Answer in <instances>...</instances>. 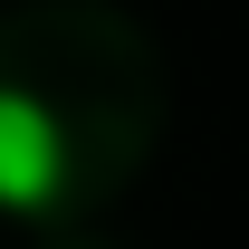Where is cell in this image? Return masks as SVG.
I'll list each match as a JSON object with an SVG mask.
<instances>
[{"instance_id": "1", "label": "cell", "mask_w": 249, "mask_h": 249, "mask_svg": "<svg viewBox=\"0 0 249 249\" xmlns=\"http://www.w3.org/2000/svg\"><path fill=\"white\" fill-rule=\"evenodd\" d=\"M67 192V124L38 106V96L0 87V211H48Z\"/></svg>"}]
</instances>
